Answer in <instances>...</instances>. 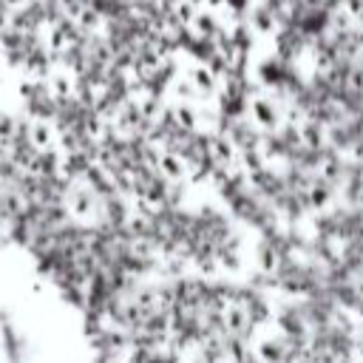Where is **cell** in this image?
Listing matches in <instances>:
<instances>
[{
	"instance_id": "ba28073f",
	"label": "cell",
	"mask_w": 363,
	"mask_h": 363,
	"mask_svg": "<svg viewBox=\"0 0 363 363\" xmlns=\"http://www.w3.org/2000/svg\"><path fill=\"white\" fill-rule=\"evenodd\" d=\"M176 122L182 125V128H187V130H196L199 128V116H196V111L190 108V105H176Z\"/></svg>"
},
{
	"instance_id": "52a82bcc",
	"label": "cell",
	"mask_w": 363,
	"mask_h": 363,
	"mask_svg": "<svg viewBox=\"0 0 363 363\" xmlns=\"http://www.w3.org/2000/svg\"><path fill=\"white\" fill-rule=\"evenodd\" d=\"M210 153H213V159H216V162H221V164H230V162L235 159V145H233L227 136H218V139H213V147H210Z\"/></svg>"
},
{
	"instance_id": "8fae6325",
	"label": "cell",
	"mask_w": 363,
	"mask_h": 363,
	"mask_svg": "<svg viewBox=\"0 0 363 363\" xmlns=\"http://www.w3.org/2000/svg\"><path fill=\"white\" fill-rule=\"evenodd\" d=\"M349 88L352 91H363V65H354L349 71Z\"/></svg>"
},
{
	"instance_id": "3957f363",
	"label": "cell",
	"mask_w": 363,
	"mask_h": 363,
	"mask_svg": "<svg viewBox=\"0 0 363 363\" xmlns=\"http://www.w3.org/2000/svg\"><path fill=\"white\" fill-rule=\"evenodd\" d=\"M156 173L162 176V182H184L187 179V164H184V156L173 153V150H164L156 156Z\"/></svg>"
},
{
	"instance_id": "8992f818",
	"label": "cell",
	"mask_w": 363,
	"mask_h": 363,
	"mask_svg": "<svg viewBox=\"0 0 363 363\" xmlns=\"http://www.w3.org/2000/svg\"><path fill=\"white\" fill-rule=\"evenodd\" d=\"M252 363H286V343L281 337H264L255 346Z\"/></svg>"
},
{
	"instance_id": "7a4b0ae2",
	"label": "cell",
	"mask_w": 363,
	"mask_h": 363,
	"mask_svg": "<svg viewBox=\"0 0 363 363\" xmlns=\"http://www.w3.org/2000/svg\"><path fill=\"white\" fill-rule=\"evenodd\" d=\"M218 320H221V329H224L230 337H241V335L250 329V323H252L250 309H247L241 301H230V303L218 312Z\"/></svg>"
},
{
	"instance_id": "5b68a950",
	"label": "cell",
	"mask_w": 363,
	"mask_h": 363,
	"mask_svg": "<svg viewBox=\"0 0 363 363\" xmlns=\"http://www.w3.org/2000/svg\"><path fill=\"white\" fill-rule=\"evenodd\" d=\"M250 28L255 31V34H272L275 31V23H278V17H275V9H272V3L267 6V3H255L252 9H250Z\"/></svg>"
},
{
	"instance_id": "6da1fadb",
	"label": "cell",
	"mask_w": 363,
	"mask_h": 363,
	"mask_svg": "<svg viewBox=\"0 0 363 363\" xmlns=\"http://www.w3.org/2000/svg\"><path fill=\"white\" fill-rule=\"evenodd\" d=\"M247 116L264 133H275L284 125V108H281V102L272 94H261V91L247 99Z\"/></svg>"
},
{
	"instance_id": "277c9868",
	"label": "cell",
	"mask_w": 363,
	"mask_h": 363,
	"mask_svg": "<svg viewBox=\"0 0 363 363\" xmlns=\"http://www.w3.org/2000/svg\"><path fill=\"white\" fill-rule=\"evenodd\" d=\"M184 79L190 82V88H193L199 96H213L216 88H218V79H216L213 68H207V65H201V62H193V65L187 68Z\"/></svg>"
},
{
	"instance_id": "9c48e42d",
	"label": "cell",
	"mask_w": 363,
	"mask_h": 363,
	"mask_svg": "<svg viewBox=\"0 0 363 363\" xmlns=\"http://www.w3.org/2000/svg\"><path fill=\"white\" fill-rule=\"evenodd\" d=\"M196 14H199V11H196V6H193L190 0H182V3H176V17L182 20V26H190Z\"/></svg>"
},
{
	"instance_id": "30bf717a",
	"label": "cell",
	"mask_w": 363,
	"mask_h": 363,
	"mask_svg": "<svg viewBox=\"0 0 363 363\" xmlns=\"http://www.w3.org/2000/svg\"><path fill=\"white\" fill-rule=\"evenodd\" d=\"M340 3H343V11L352 14L360 23V17H363V0H340Z\"/></svg>"
}]
</instances>
